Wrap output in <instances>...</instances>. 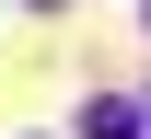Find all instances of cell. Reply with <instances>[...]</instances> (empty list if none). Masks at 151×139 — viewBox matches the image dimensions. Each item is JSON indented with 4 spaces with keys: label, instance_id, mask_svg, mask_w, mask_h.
I'll list each match as a JSON object with an SVG mask.
<instances>
[{
    "label": "cell",
    "instance_id": "cell-1",
    "mask_svg": "<svg viewBox=\"0 0 151 139\" xmlns=\"http://www.w3.org/2000/svg\"><path fill=\"white\" fill-rule=\"evenodd\" d=\"M81 139H139V104H116V93H105L93 116H81Z\"/></svg>",
    "mask_w": 151,
    "mask_h": 139
}]
</instances>
